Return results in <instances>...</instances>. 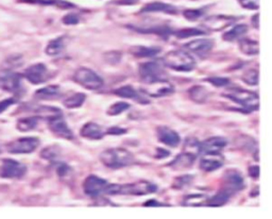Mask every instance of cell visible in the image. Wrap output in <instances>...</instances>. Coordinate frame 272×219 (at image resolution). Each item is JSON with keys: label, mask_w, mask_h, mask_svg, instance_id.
<instances>
[{"label": "cell", "mask_w": 272, "mask_h": 219, "mask_svg": "<svg viewBox=\"0 0 272 219\" xmlns=\"http://www.w3.org/2000/svg\"><path fill=\"white\" fill-rule=\"evenodd\" d=\"M26 3L37 4V5H43V6H56L62 9H72L75 8V6L70 3L64 2V0H24Z\"/></svg>", "instance_id": "d590c367"}, {"label": "cell", "mask_w": 272, "mask_h": 219, "mask_svg": "<svg viewBox=\"0 0 272 219\" xmlns=\"http://www.w3.org/2000/svg\"><path fill=\"white\" fill-rule=\"evenodd\" d=\"M108 184L109 183L105 179L95 176V174H91L83 182V190L87 196L95 198L103 194Z\"/></svg>", "instance_id": "30bf717a"}, {"label": "cell", "mask_w": 272, "mask_h": 219, "mask_svg": "<svg viewBox=\"0 0 272 219\" xmlns=\"http://www.w3.org/2000/svg\"><path fill=\"white\" fill-rule=\"evenodd\" d=\"M242 8L248 10H257L259 8V0H239Z\"/></svg>", "instance_id": "7dc6e473"}, {"label": "cell", "mask_w": 272, "mask_h": 219, "mask_svg": "<svg viewBox=\"0 0 272 219\" xmlns=\"http://www.w3.org/2000/svg\"><path fill=\"white\" fill-rule=\"evenodd\" d=\"M128 132L127 129H124V128H120V127H112L110 129H108L107 132H105V134H111V135H122V134H126Z\"/></svg>", "instance_id": "681fc988"}, {"label": "cell", "mask_w": 272, "mask_h": 219, "mask_svg": "<svg viewBox=\"0 0 272 219\" xmlns=\"http://www.w3.org/2000/svg\"><path fill=\"white\" fill-rule=\"evenodd\" d=\"M235 19L233 17H227V16H221V15H217V16H210L208 19H206L203 23L205 27L209 30H222L226 28L227 26H230Z\"/></svg>", "instance_id": "ffe728a7"}, {"label": "cell", "mask_w": 272, "mask_h": 219, "mask_svg": "<svg viewBox=\"0 0 272 219\" xmlns=\"http://www.w3.org/2000/svg\"><path fill=\"white\" fill-rule=\"evenodd\" d=\"M37 113L39 114L40 118H44V119H47V120L54 119V118H57V117H60V116H63L62 115V111H61L60 109L55 108V107H48V106L40 107L38 109Z\"/></svg>", "instance_id": "1f68e13d"}, {"label": "cell", "mask_w": 272, "mask_h": 219, "mask_svg": "<svg viewBox=\"0 0 272 219\" xmlns=\"http://www.w3.org/2000/svg\"><path fill=\"white\" fill-rule=\"evenodd\" d=\"M207 197L202 194H192L189 195L184 200L183 204L188 206H200V205H206Z\"/></svg>", "instance_id": "8d00e7d4"}, {"label": "cell", "mask_w": 272, "mask_h": 219, "mask_svg": "<svg viewBox=\"0 0 272 219\" xmlns=\"http://www.w3.org/2000/svg\"><path fill=\"white\" fill-rule=\"evenodd\" d=\"M60 94L61 87L59 85H48L35 92L34 97L40 100H51L58 98Z\"/></svg>", "instance_id": "cb8c5ba5"}, {"label": "cell", "mask_w": 272, "mask_h": 219, "mask_svg": "<svg viewBox=\"0 0 272 219\" xmlns=\"http://www.w3.org/2000/svg\"><path fill=\"white\" fill-rule=\"evenodd\" d=\"M144 205L145 206H162V205H168V204H165V203H162V202H157L155 199H150L149 201H147V202H145Z\"/></svg>", "instance_id": "f5cc1de1"}, {"label": "cell", "mask_w": 272, "mask_h": 219, "mask_svg": "<svg viewBox=\"0 0 272 219\" xmlns=\"http://www.w3.org/2000/svg\"><path fill=\"white\" fill-rule=\"evenodd\" d=\"M24 77L27 79L30 83L34 85H39L48 81L49 71L45 64L37 63L26 69L24 73Z\"/></svg>", "instance_id": "9c48e42d"}, {"label": "cell", "mask_w": 272, "mask_h": 219, "mask_svg": "<svg viewBox=\"0 0 272 219\" xmlns=\"http://www.w3.org/2000/svg\"><path fill=\"white\" fill-rule=\"evenodd\" d=\"M62 22L64 25L74 26L80 23V17H79V15H77L76 13H68L63 17Z\"/></svg>", "instance_id": "bcb514c9"}, {"label": "cell", "mask_w": 272, "mask_h": 219, "mask_svg": "<svg viewBox=\"0 0 272 219\" xmlns=\"http://www.w3.org/2000/svg\"><path fill=\"white\" fill-rule=\"evenodd\" d=\"M204 156L200 160V169L205 172H212L223 166V157L219 154H203Z\"/></svg>", "instance_id": "d6986e66"}, {"label": "cell", "mask_w": 272, "mask_h": 219, "mask_svg": "<svg viewBox=\"0 0 272 219\" xmlns=\"http://www.w3.org/2000/svg\"><path fill=\"white\" fill-rule=\"evenodd\" d=\"M157 186L149 181H137L129 184H119L118 195L146 196L156 192Z\"/></svg>", "instance_id": "8992f818"}, {"label": "cell", "mask_w": 272, "mask_h": 219, "mask_svg": "<svg viewBox=\"0 0 272 219\" xmlns=\"http://www.w3.org/2000/svg\"><path fill=\"white\" fill-rule=\"evenodd\" d=\"M86 100V95L83 93H77L70 96V97L66 98L63 101V104L67 109H77L80 108L84 101Z\"/></svg>", "instance_id": "d6a6232c"}, {"label": "cell", "mask_w": 272, "mask_h": 219, "mask_svg": "<svg viewBox=\"0 0 272 219\" xmlns=\"http://www.w3.org/2000/svg\"><path fill=\"white\" fill-rule=\"evenodd\" d=\"M15 102H16V100L14 98H8V99L0 101V114L7 111L11 106H13Z\"/></svg>", "instance_id": "c3c4849f"}, {"label": "cell", "mask_w": 272, "mask_h": 219, "mask_svg": "<svg viewBox=\"0 0 272 219\" xmlns=\"http://www.w3.org/2000/svg\"><path fill=\"white\" fill-rule=\"evenodd\" d=\"M57 173L60 178L68 177L72 173V168L66 163H58L57 164Z\"/></svg>", "instance_id": "f6af8a7d"}, {"label": "cell", "mask_w": 272, "mask_h": 219, "mask_svg": "<svg viewBox=\"0 0 272 219\" xmlns=\"http://www.w3.org/2000/svg\"><path fill=\"white\" fill-rule=\"evenodd\" d=\"M114 94L119 96L121 98L134 100L140 104H148L150 103V100L147 97V95L144 94L142 91H136L133 86L131 85H124L120 86L118 89L114 91Z\"/></svg>", "instance_id": "5bb4252c"}, {"label": "cell", "mask_w": 272, "mask_h": 219, "mask_svg": "<svg viewBox=\"0 0 272 219\" xmlns=\"http://www.w3.org/2000/svg\"><path fill=\"white\" fill-rule=\"evenodd\" d=\"M243 187H244V181L239 171L235 169L225 171L223 188L229 190L232 195H234L235 192L241 190Z\"/></svg>", "instance_id": "9a60e30c"}, {"label": "cell", "mask_w": 272, "mask_h": 219, "mask_svg": "<svg viewBox=\"0 0 272 219\" xmlns=\"http://www.w3.org/2000/svg\"><path fill=\"white\" fill-rule=\"evenodd\" d=\"M74 80L78 84L83 86L84 89L90 91L100 90L104 84L103 79L87 67L78 68L74 74Z\"/></svg>", "instance_id": "5b68a950"}, {"label": "cell", "mask_w": 272, "mask_h": 219, "mask_svg": "<svg viewBox=\"0 0 272 219\" xmlns=\"http://www.w3.org/2000/svg\"><path fill=\"white\" fill-rule=\"evenodd\" d=\"M27 172V167L12 159H6L0 165V177L4 179H20Z\"/></svg>", "instance_id": "ba28073f"}, {"label": "cell", "mask_w": 272, "mask_h": 219, "mask_svg": "<svg viewBox=\"0 0 272 219\" xmlns=\"http://www.w3.org/2000/svg\"><path fill=\"white\" fill-rule=\"evenodd\" d=\"M121 52L118 51H111V52H107V54H104V60L105 62L108 64H112L115 65L118 64L121 60Z\"/></svg>", "instance_id": "7bdbcfd3"}, {"label": "cell", "mask_w": 272, "mask_h": 219, "mask_svg": "<svg viewBox=\"0 0 272 219\" xmlns=\"http://www.w3.org/2000/svg\"><path fill=\"white\" fill-rule=\"evenodd\" d=\"M135 2H137V0H121V3L125 5H133Z\"/></svg>", "instance_id": "11a10c76"}, {"label": "cell", "mask_w": 272, "mask_h": 219, "mask_svg": "<svg viewBox=\"0 0 272 219\" xmlns=\"http://www.w3.org/2000/svg\"><path fill=\"white\" fill-rule=\"evenodd\" d=\"M48 126L52 133L58 137L64 139H73L74 133L72 129L68 127L66 121L63 119V116H60L54 119L48 120Z\"/></svg>", "instance_id": "2e32d148"}, {"label": "cell", "mask_w": 272, "mask_h": 219, "mask_svg": "<svg viewBox=\"0 0 272 219\" xmlns=\"http://www.w3.org/2000/svg\"><path fill=\"white\" fill-rule=\"evenodd\" d=\"M40 144L38 137H22L9 143L7 150L12 154H27L37 150Z\"/></svg>", "instance_id": "52a82bcc"}, {"label": "cell", "mask_w": 272, "mask_h": 219, "mask_svg": "<svg viewBox=\"0 0 272 219\" xmlns=\"http://www.w3.org/2000/svg\"><path fill=\"white\" fill-rule=\"evenodd\" d=\"M241 80L250 86H256L258 84V71L253 68L248 69L242 74Z\"/></svg>", "instance_id": "74e56055"}, {"label": "cell", "mask_w": 272, "mask_h": 219, "mask_svg": "<svg viewBox=\"0 0 272 219\" xmlns=\"http://www.w3.org/2000/svg\"><path fill=\"white\" fill-rule=\"evenodd\" d=\"M223 96L232 100L233 102L239 104L241 108L245 110V112L255 111L258 109L259 106V99L257 94L242 90L240 87H238V89L237 87H236V89H231L229 93L223 94Z\"/></svg>", "instance_id": "277c9868"}, {"label": "cell", "mask_w": 272, "mask_h": 219, "mask_svg": "<svg viewBox=\"0 0 272 219\" xmlns=\"http://www.w3.org/2000/svg\"><path fill=\"white\" fill-rule=\"evenodd\" d=\"M162 49L157 46H133L130 52L136 58H153L157 56Z\"/></svg>", "instance_id": "d4e9b609"}, {"label": "cell", "mask_w": 272, "mask_h": 219, "mask_svg": "<svg viewBox=\"0 0 272 219\" xmlns=\"http://www.w3.org/2000/svg\"><path fill=\"white\" fill-rule=\"evenodd\" d=\"M248 32V26L244 24H240V25H236L232 29H230L229 31H226L223 34V40L226 42H234L237 41L239 39H241V37H243L245 33Z\"/></svg>", "instance_id": "f546056e"}, {"label": "cell", "mask_w": 272, "mask_h": 219, "mask_svg": "<svg viewBox=\"0 0 272 219\" xmlns=\"http://www.w3.org/2000/svg\"><path fill=\"white\" fill-rule=\"evenodd\" d=\"M165 65L163 61L156 60L151 61V62H147L140 64L138 68V74L145 84H150L157 81L166 80L167 75L165 73Z\"/></svg>", "instance_id": "3957f363"}, {"label": "cell", "mask_w": 272, "mask_h": 219, "mask_svg": "<svg viewBox=\"0 0 272 219\" xmlns=\"http://www.w3.org/2000/svg\"><path fill=\"white\" fill-rule=\"evenodd\" d=\"M155 12H163V13H167V14H175L177 13V8L161 3V2H154L146 5L142 10H140V13H155Z\"/></svg>", "instance_id": "603a6c76"}, {"label": "cell", "mask_w": 272, "mask_h": 219, "mask_svg": "<svg viewBox=\"0 0 272 219\" xmlns=\"http://www.w3.org/2000/svg\"><path fill=\"white\" fill-rule=\"evenodd\" d=\"M144 94H146L149 97H155L160 98L164 96H168L174 93V86L166 79V80L157 81L154 83L147 84V87L142 90Z\"/></svg>", "instance_id": "8fae6325"}, {"label": "cell", "mask_w": 272, "mask_h": 219, "mask_svg": "<svg viewBox=\"0 0 272 219\" xmlns=\"http://www.w3.org/2000/svg\"><path fill=\"white\" fill-rule=\"evenodd\" d=\"M156 134L159 142L168 147H178L181 143L180 134L169 127L162 126L156 129Z\"/></svg>", "instance_id": "e0dca14e"}, {"label": "cell", "mask_w": 272, "mask_h": 219, "mask_svg": "<svg viewBox=\"0 0 272 219\" xmlns=\"http://www.w3.org/2000/svg\"><path fill=\"white\" fill-rule=\"evenodd\" d=\"M249 176L253 179H257L259 177V167L257 165H253L249 167Z\"/></svg>", "instance_id": "f907efd6"}, {"label": "cell", "mask_w": 272, "mask_h": 219, "mask_svg": "<svg viewBox=\"0 0 272 219\" xmlns=\"http://www.w3.org/2000/svg\"><path fill=\"white\" fill-rule=\"evenodd\" d=\"M192 180H194V176L191 174H184V176H181L179 178H175L172 184V187L174 189H182L189 186Z\"/></svg>", "instance_id": "ab89813d"}, {"label": "cell", "mask_w": 272, "mask_h": 219, "mask_svg": "<svg viewBox=\"0 0 272 219\" xmlns=\"http://www.w3.org/2000/svg\"><path fill=\"white\" fill-rule=\"evenodd\" d=\"M227 145V139L221 136H214L198 144V153L216 154L220 152Z\"/></svg>", "instance_id": "7c38bea8"}, {"label": "cell", "mask_w": 272, "mask_h": 219, "mask_svg": "<svg viewBox=\"0 0 272 219\" xmlns=\"http://www.w3.org/2000/svg\"><path fill=\"white\" fill-rule=\"evenodd\" d=\"M105 132L103 129L96 124V122H87L85 124L81 130H80V135L84 138H89V139H94V141H99V139L103 138Z\"/></svg>", "instance_id": "7402d4cb"}, {"label": "cell", "mask_w": 272, "mask_h": 219, "mask_svg": "<svg viewBox=\"0 0 272 219\" xmlns=\"http://www.w3.org/2000/svg\"><path fill=\"white\" fill-rule=\"evenodd\" d=\"M135 31L140 33H150V34H159L161 37H167L169 34H172L171 28L167 26H156V27H149V28H134Z\"/></svg>", "instance_id": "e575fe53"}, {"label": "cell", "mask_w": 272, "mask_h": 219, "mask_svg": "<svg viewBox=\"0 0 272 219\" xmlns=\"http://www.w3.org/2000/svg\"><path fill=\"white\" fill-rule=\"evenodd\" d=\"M165 66L173 69L175 72L188 73L196 68V60L188 52L183 50H172L167 52L163 58Z\"/></svg>", "instance_id": "7a4b0ae2"}, {"label": "cell", "mask_w": 272, "mask_h": 219, "mask_svg": "<svg viewBox=\"0 0 272 219\" xmlns=\"http://www.w3.org/2000/svg\"><path fill=\"white\" fill-rule=\"evenodd\" d=\"M188 96L192 101L197 103H204L208 99L209 92L206 90V87L202 85H195L188 90Z\"/></svg>", "instance_id": "484cf974"}, {"label": "cell", "mask_w": 272, "mask_h": 219, "mask_svg": "<svg viewBox=\"0 0 272 219\" xmlns=\"http://www.w3.org/2000/svg\"><path fill=\"white\" fill-rule=\"evenodd\" d=\"M41 156L43 157V159L48 160V161H56L60 156V150L57 147L49 146V147H46L41 152Z\"/></svg>", "instance_id": "60d3db41"}, {"label": "cell", "mask_w": 272, "mask_h": 219, "mask_svg": "<svg viewBox=\"0 0 272 219\" xmlns=\"http://www.w3.org/2000/svg\"><path fill=\"white\" fill-rule=\"evenodd\" d=\"M206 32L204 30H201L199 28H183L178 31L173 32V36L179 39V40H184V39H188L191 37H200V36H204Z\"/></svg>", "instance_id": "836d02e7"}, {"label": "cell", "mask_w": 272, "mask_h": 219, "mask_svg": "<svg viewBox=\"0 0 272 219\" xmlns=\"http://www.w3.org/2000/svg\"><path fill=\"white\" fill-rule=\"evenodd\" d=\"M130 104L128 102H125V101H118V102H115L113 103L112 106L108 109L107 113L109 116H117V115H120L121 113L126 112L127 110L130 109Z\"/></svg>", "instance_id": "f35d334b"}, {"label": "cell", "mask_w": 272, "mask_h": 219, "mask_svg": "<svg viewBox=\"0 0 272 219\" xmlns=\"http://www.w3.org/2000/svg\"><path fill=\"white\" fill-rule=\"evenodd\" d=\"M239 49L247 56H257L259 54L258 42L251 39H239Z\"/></svg>", "instance_id": "83f0119b"}, {"label": "cell", "mask_w": 272, "mask_h": 219, "mask_svg": "<svg viewBox=\"0 0 272 219\" xmlns=\"http://www.w3.org/2000/svg\"><path fill=\"white\" fill-rule=\"evenodd\" d=\"M66 47V38L65 37H59L55 40H52L48 43L46 47V54L50 57L59 56Z\"/></svg>", "instance_id": "4316f807"}, {"label": "cell", "mask_w": 272, "mask_h": 219, "mask_svg": "<svg viewBox=\"0 0 272 219\" xmlns=\"http://www.w3.org/2000/svg\"><path fill=\"white\" fill-rule=\"evenodd\" d=\"M0 87L13 94H20L23 91L22 77L19 74L6 72L0 76Z\"/></svg>", "instance_id": "4fadbf2b"}, {"label": "cell", "mask_w": 272, "mask_h": 219, "mask_svg": "<svg viewBox=\"0 0 272 219\" xmlns=\"http://www.w3.org/2000/svg\"><path fill=\"white\" fill-rule=\"evenodd\" d=\"M214 45L215 42L210 39H197L187 43L185 48L191 51L192 54L199 57H203L214 48Z\"/></svg>", "instance_id": "ac0fdd59"}, {"label": "cell", "mask_w": 272, "mask_h": 219, "mask_svg": "<svg viewBox=\"0 0 272 219\" xmlns=\"http://www.w3.org/2000/svg\"><path fill=\"white\" fill-rule=\"evenodd\" d=\"M233 195L229 190H226L225 188H222L219 190L216 195H214L212 198H207L206 201V205L208 206H222L224 205L227 201L230 200V198Z\"/></svg>", "instance_id": "f1b7e54d"}, {"label": "cell", "mask_w": 272, "mask_h": 219, "mask_svg": "<svg viewBox=\"0 0 272 219\" xmlns=\"http://www.w3.org/2000/svg\"><path fill=\"white\" fill-rule=\"evenodd\" d=\"M196 154L191 152H183L174 157V160L169 164L170 167L175 170H183L191 167V165L196 161Z\"/></svg>", "instance_id": "44dd1931"}, {"label": "cell", "mask_w": 272, "mask_h": 219, "mask_svg": "<svg viewBox=\"0 0 272 219\" xmlns=\"http://www.w3.org/2000/svg\"><path fill=\"white\" fill-rule=\"evenodd\" d=\"M258 19H259V14H256V15H254L252 17V24L254 27H255L256 29L259 28V22H258Z\"/></svg>", "instance_id": "db71d44e"}, {"label": "cell", "mask_w": 272, "mask_h": 219, "mask_svg": "<svg viewBox=\"0 0 272 219\" xmlns=\"http://www.w3.org/2000/svg\"><path fill=\"white\" fill-rule=\"evenodd\" d=\"M100 161L105 167L120 169L134 162V155L124 148H110L100 154Z\"/></svg>", "instance_id": "6da1fadb"}, {"label": "cell", "mask_w": 272, "mask_h": 219, "mask_svg": "<svg viewBox=\"0 0 272 219\" xmlns=\"http://www.w3.org/2000/svg\"><path fill=\"white\" fill-rule=\"evenodd\" d=\"M169 155H170V152L168 150H165V149L163 148L156 149V154H155L156 159H165V157H167Z\"/></svg>", "instance_id": "816d5d0a"}, {"label": "cell", "mask_w": 272, "mask_h": 219, "mask_svg": "<svg viewBox=\"0 0 272 219\" xmlns=\"http://www.w3.org/2000/svg\"><path fill=\"white\" fill-rule=\"evenodd\" d=\"M205 81L210 83L214 86L217 87H224L227 84H230V79L229 78H223V77H212V78H206Z\"/></svg>", "instance_id": "ee69618b"}, {"label": "cell", "mask_w": 272, "mask_h": 219, "mask_svg": "<svg viewBox=\"0 0 272 219\" xmlns=\"http://www.w3.org/2000/svg\"><path fill=\"white\" fill-rule=\"evenodd\" d=\"M204 14L202 9H189V10H186L183 12V15L185 19L189 22H195L199 20L201 16Z\"/></svg>", "instance_id": "b9f144b4"}, {"label": "cell", "mask_w": 272, "mask_h": 219, "mask_svg": "<svg viewBox=\"0 0 272 219\" xmlns=\"http://www.w3.org/2000/svg\"><path fill=\"white\" fill-rule=\"evenodd\" d=\"M40 117L39 116H30V117H25L17 121L16 128L19 129L22 132H28L35 129L39 125Z\"/></svg>", "instance_id": "4dcf8cb0"}]
</instances>
